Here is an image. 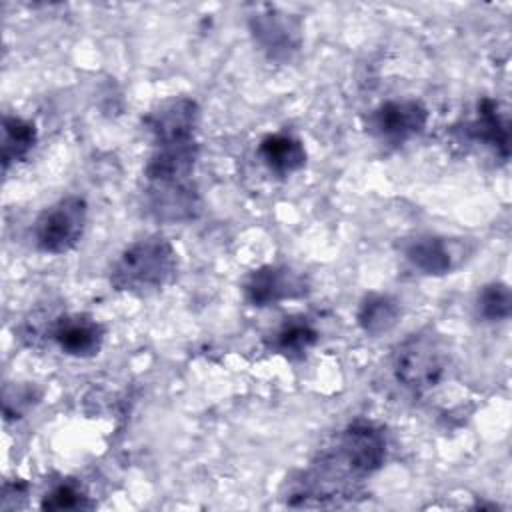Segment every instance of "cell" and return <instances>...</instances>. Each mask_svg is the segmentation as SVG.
I'll use <instances>...</instances> for the list:
<instances>
[{"label": "cell", "instance_id": "d6986e66", "mask_svg": "<svg viewBox=\"0 0 512 512\" xmlns=\"http://www.w3.org/2000/svg\"><path fill=\"white\" fill-rule=\"evenodd\" d=\"M44 510H86L92 508L94 502L76 486L70 482H62L54 486L40 504Z\"/></svg>", "mask_w": 512, "mask_h": 512}, {"label": "cell", "instance_id": "5bb4252c", "mask_svg": "<svg viewBox=\"0 0 512 512\" xmlns=\"http://www.w3.org/2000/svg\"><path fill=\"white\" fill-rule=\"evenodd\" d=\"M400 318V306L386 294H366L358 306L356 322L370 336H382L390 332Z\"/></svg>", "mask_w": 512, "mask_h": 512}, {"label": "cell", "instance_id": "8992f818", "mask_svg": "<svg viewBox=\"0 0 512 512\" xmlns=\"http://www.w3.org/2000/svg\"><path fill=\"white\" fill-rule=\"evenodd\" d=\"M198 160V142L192 138L160 140L154 142V152L146 162L144 176L148 184L188 182L192 168Z\"/></svg>", "mask_w": 512, "mask_h": 512}, {"label": "cell", "instance_id": "5b68a950", "mask_svg": "<svg viewBox=\"0 0 512 512\" xmlns=\"http://www.w3.org/2000/svg\"><path fill=\"white\" fill-rule=\"evenodd\" d=\"M428 122V110L416 100H390L368 116V130L384 142L402 144L420 134Z\"/></svg>", "mask_w": 512, "mask_h": 512}, {"label": "cell", "instance_id": "9a60e30c", "mask_svg": "<svg viewBox=\"0 0 512 512\" xmlns=\"http://www.w3.org/2000/svg\"><path fill=\"white\" fill-rule=\"evenodd\" d=\"M36 144V128L20 116H4L2 122V166L24 160Z\"/></svg>", "mask_w": 512, "mask_h": 512}, {"label": "cell", "instance_id": "6da1fadb", "mask_svg": "<svg viewBox=\"0 0 512 512\" xmlns=\"http://www.w3.org/2000/svg\"><path fill=\"white\" fill-rule=\"evenodd\" d=\"M176 264V252L166 238L146 236L120 254L110 270V284L120 292L152 294L174 278Z\"/></svg>", "mask_w": 512, "mask_h": 512}, {"label": "cell", "instance_id": "e0dca14e", "mask_svg": "<svg viewBox=\"0 0 512 512\" xmlns=\"http://www.w3.org/2000/svg\"><path fill=\"white\" fill-rule=\"evenodd\" d=\"M472 132L478 140L486 142L492 146L496 152L502 154V158L508 156V142H510V132L508 124L498 112V104L490 98H484L478 106V118L472 124Z\"/></svg>", "mask_w": 512, "mask_h": 512}, {"label": "cell", "instance_id": "3957f363", "mask_svg": "<svg viewBox=\"0 0 512 512\" xmlns=\"http://www.w3.org/2000/svg\"><path fill=\"white\" fill-rule=\"evenodd\" d=\"M88 218L86 200L80 196H64L34 222L36 246L46 254H66L82 238Z\"/></svg>", "mask_w": 512, "mask_h": 512}, {"label": "cell", "instance_id": "7a4b0ae2", "mask_svg": "<svg viewBox=\"0 0 512 512\" xmlns=\"http://www.w3.org/2000/svg\"><path fill=\"white\" fill-rule=\"evenodd\" d=\"M392 368L402 386L414 392H424L444 378L448 350L438 334L420 330L396 346Z\"/></svg>", "mask_w": 512, "mask_h": 512}, {"label": "cell", "instance_id": "7c38bea8", "mask_svg": "<svg viewBox=\"0 0 512 512\" xmlns=\"http://www.w3.org/2000/svg\"><path fill=\"white\" fill-rule=\"evenodd\" d=\"M258 156L264 166L278 176H290L306 164L304 144L290 134L264 136L258 144Z\"/></svg>", "mask_w": 512, "mask_h": 512}, {"label": "cell", "instance_id": "8fae6325", "mask_svg": "<svg viewBox=\"0 0 512 512\" xmlns=\"http://www.w3.org/2000/svg\"><path fill=\"white\" fill-rule=\"evenodd\" d=\"M52 336L64 354L74 358H90L102 348L104 328L88 314H68L58 318Z\"/></svg>", "mask_w": 512, "mask_h": 512}, {"label": "cell", "instance_id": "277c9868", "mask_svg": "<svg viewBox=\"0 0 512 512\" xmlns=\"http://www.w3.org/2000/svg\"><path fill=\"white\" fill-rule=\"evenodd\" d=\"M338 448L340 462L356 478L374 474L386 458V438L382 430L368 420L348 424L340 436Z\"/></svg>", "mask_w": 512, "mask_h": 512}, {"label": "cell", "instance_id": "2e32d148", "mask_svg": "<svg viewBox=\"0 0 512 512\" xmlns=\"http://www.w3.org/2000/svg\"><path fill=\"white\" fill-rule=\"evenodd\" d=\"M318 342V330L306 318H286L272 334V348L288 358H302Z\"/></svg>", "mask_w": 512, "mask_h": 512}, {"label": "cell", "instance_id": "52a82bcc", "mask_svg": "<svg viewBox=\"0 0 512 512\" xmlns=\"http://www.w3.org/2000/svg\"><path fill=\"white\" fill-rule=\"evenodd\" d=\"M306 292L304 278L286 266H260L244 282V298L252 306H270Z\"/></svg>", "mask_w": 512, "mask_h": 512}, {"label": "cell", "instance_id": "30bf717a", "mask_svg": "<svg viewBox=\"0 0 512 512\" xmlns=\"http://www.w3.org/2000/svg\"><path fill=\"white\" fill-rule=\"evenodd\" d=\"M148 210L160 222L190 220L200 210V200L190 182L148 184Z\"/></svg>", "mask_w": 512, "mask_h": 512}, {"label": "cell", "instance_id": "9c48e42d", "mask_svg": "<svg viewBox=\"0 0 512 512\" xmlns=\"http://www.w3.org/2000/svg\"><path fill=\"white\" fill-rule=\"evenodd\" d=\"M252 32L256 42L274 60L290 58L300 48V22L294 16L280 12L258 14L252 18Z\"/></svg>", "mask_w": 512, "mask_h": 512}, {"label": "cell", "instance_id": "ac0fdd59", "mask_svg": "<svg viewBox=\"0 0 512 512\" xmlns=\"http://www.w3.org/2000/svg\"><path fill=\"white\" fill-rule=\"evenodd\" d=\"M512 296L504 282L486 284L476 298V312L486 322H500L510 316Z\"/></svg>", "mask_w": 512, "mask_h": 512}, {"label": "cell", "instance_id": "ba28073f", "mask_svg": "<svg viewBox=\"0 0 512 512\" xmlns=\"http://www.w3.org/2000/svg\"><path fill=\"white\" fill-rule=\"evenodd\" d=\"M200 122V108L192 98L178 96L158 104L144 116V126L150 130L154 142L192 138Z\"/></svg>", "mask_w": 512, "mask_h": 512}, {"label": "cell", "instance_id": "4fadbf2b", "mask_svg": "<svg viewBox=\"0 0 512 512\" xmlns=\"http://www.w3.org/2000/svg\"><path fill=\"white\" fill-rule=\"evenodd\" d=\"M408 262L428 276H442L454 268V256L444 238L418 236L406 246Z\"/></svg>", "mask_w": 512, "mask_h": 512}]
</instances>
